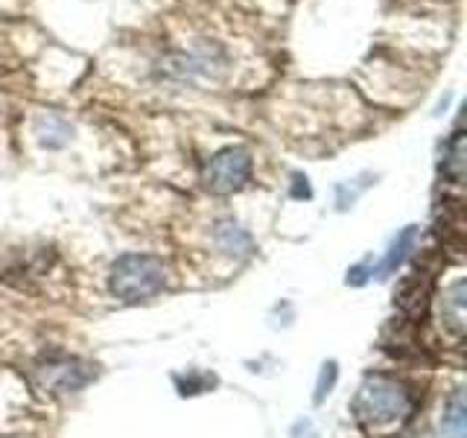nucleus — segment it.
I'll use <instances>...</instances> for the list:
<instances>
[{"label":"nucleus","mask_w":467,"mask_h":438,"mask_svg":"<svg viewBox=\"0 0 467 438\" xmlns=\"http://www.w3.org/2000/svg\"><path fill=\"white\" fill-rule=\"evenodd\" d=\"M36 135L44 146H50V150H58V146H65L73 135L70 123L65 120L62 114H53V111H44L36 117Z\"/></svg>","instance_id":"0eeeda50"},{"label":"nucleus","mask_w":467,"mask_h":438,"mask_svg":"<svg viewBox=\"0 0 467 438\" xmlns=\"http://www.w3.org/2000/svg\"><path fill=\"white\" fill-rule=\"evenodd\" d=\"M248 179H252V155L243 146H225V150H219L202 170L204 190H211L216 196H225L245 187Z\"/></svg>","instance_id":"7ed1b4c3"},{"label":"nucleus","mask_w":467,"mask_h":438,"mask_svg":"<svg viewBox=\"0 0 467 438\" xmlns=\"http://www.w3.org/2000/svg\"><path fill=\"white\" fill-rule=\"evenodd\" d=\"M336 380H339V365H336V360H327L325 365H321V374H318V383H316V394H313V403H325V398L333 391Z\"/></svg>","instance_id":"9b49d317"},{"label":"nucleus","mask_w":467,"mask_h":438,"mask_svg":"<svg viewBox=\"0 0 467 438\" xmlns=\"http://www.w3.org/2000/svg\"><path fill=\"white\" fill-rule=\"evenodd\" d=\"M441 430L444 438H467V406H464V394L456 391L444 406L441 415Z\"/></svg>","instance_id":"6e6552de"},{"label":"nucleus","mask_w":467,"mask_h":438,"mask_svg":"<svg viewBox=\"0 0 467 438\" xmlns=\"http://www.w3.org/2000/svg\"><path fill=\"white\" fill-rule=\"evenodd\" d=\"M462 152H464V138H462V131H456V138H452L450 141V158H447V164L452 167L450 170V175H452V179H462V164H464V158H462Z\"/></svg>","instance_id":"f8f14e48"},{"label":"nucleus","mask_w":467,"mask_h":438,"mask_svg":"<svg viewBox=\"0 0 467 438\" xmlns=\"http://www.w3.org/2000/svg\"><path fill=\"white\" fill-rule=\"evenodd\" d=\"M441 318L450 325L452 333H462L464 330V281L452 284L450 292L441 301Z\"/></svg>","instance_id":"1a4fd4ad"},{"label":"nucleus","mask_w":467,"mask_h":438,"mask_svg":"<svg viewBox=\"0 0 467 438\" xmlns=\"http://www.w3.org/2000/svg\"><path fill=\"white\" fill-rule=\"evenodd\" d=\"M371 179H374L371 172H362L359 179H354V182H342L339 187H336V204H339V211L350 208V204H354V202L365 193V190H368Z\"/></svg>","instance_id":"9d476101"},{"label":"nucleus","mask_w":467,"mask_h":438,"mask_svg":"<svg viewBox=\"0 0 467 438\" xmlns=\"http://www.w3.org/2000/svg\"><path fill=\"white\" fill-rule=\"evenodd\" d=\"M365 272H368L365 266H354V269L348 272V284H354V287L365 284V281H368V275H365Z\"/></svg>","instance_id":"ddd939ff"},{"label":"nucleus","mask_w":467,"mask_h":438,"mask_svg":"<svg viewBox=\"0 0 467 438\" xmlns=\"http://www.w3.org/2000/svg\"><path fill=\"white\" fill-rule=\"evenodd\" d=\"M418 225H406L398 237L391 240V245H389V255L383 257V263L377 266V275L379 277H389L391 272H398L400 266H403V260L415 252V245H418Z\"/></svg>","instance_id":"423d86ee"},{"label":"nucleus","mask_w":467,"mask_h":438,"mask_svg":"<svg viewBox=\"0 0 467 438\" xmlns=\"http://www.w3.org/2000/svg\"><path fill=\"white\" fill-rule=\"evenodd\" d=\"M213 240L231 257H245V255H252V248H254L252 234H248L240 223H234V219H223V223H216Z\"/></svg>","instance_id":"39448f33"},{"label":"nucleus","mask_w":467,"mask_h":438,"mask_svg":"<svg viewBox=\"0 0 467 438\" xmlns=\"http://www.w3.org/2000/svg\"><path fill=\"white\" fill-rule=\"evenodd\" d=\"M350 412L362 427L379 430L394 421H403L412 412V394L400 380L386 374H368L359 383L354 401H350Z\"/></svg>","instance_id":"f257e3e1"},{"label":"nucleus","mask_w":467,"mask_h":438,"mask_svg":"<svg viewBox=\"0 0 467 438\" xmlns=\"http://www.w3.org/2000/svg\"><path fill=\"white\" fill-rule=\"evenodd\" d=\"M167 284H170V269L155 255L131 252L111 263V275H109L111 296L126 304L155 298L158 292H164Z\"/></svg>","instance_id":"f03ea898"},{"label":"nucleus","mask_w":467,"mask_h":438,"mask_svg":"<svg viewBox=\"0 0 467 438\" xmlns=\"http://www.w3.org/2000/svg\"><path fill=\"white\" fill-rule=\"evenodd\" d=\"M36 374L44 383V389H50L56 394H67V391H79L82 386L91 383L94 369L77 357H53L47 362H41Z\"/></svg>","instance_id":"20e7f679"}]
</instances>
